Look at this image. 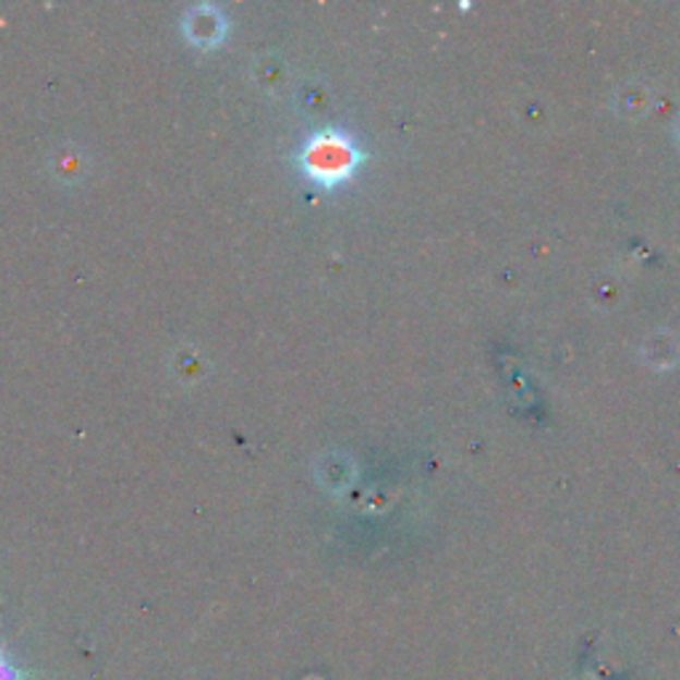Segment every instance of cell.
Listing matches in <instances>:
<instances>
[{"instance_id":"3957f363","label":"cell","mask_w":680,"mask_h":680,"mask_svg":"<svg viewBox=\"0 0 680 680\" xmlns=\"http://www.w3.org/2000/svg\"><path fill=\"white\" fill-rule=\"evenodd\" d=\"M0 680H14V676H11V670L5 667L3 659H0Z\"/></svg>"},{"instance_id":"7a4b0ae2","label":"cell","mask_w":680,"mask_h":680,"mask_svg":"<svg viewBox=\"0 0 680 680\" xmlns=\"http://www.w3.org/2000/svg\"><path fill=\"white\" fill-rule=\"evenodd\" d=\"M184 29L186 35H190V40H194V46L210 48L218 46V40L223 38L227 22L221 20V14H218L212 5H197V9H192V14L186 16Z\"/></svg>"},{"instance_id":"6da1fadb","label":"cell","mask_w":680,"mask_h":680,"mask_svg":"<svg viewBox=\"0 0 680 680\" xmlns=\"http://www.w3.org/2000/svg\"><path fill=\"white\" fill-rule=\"evenodd\" d=\"M364 155L354 144L349 133L327 127V131L314 133L301 149V168L308 179H314L321 186H336L349 179Z\"/></svg>"}]
</instances>
